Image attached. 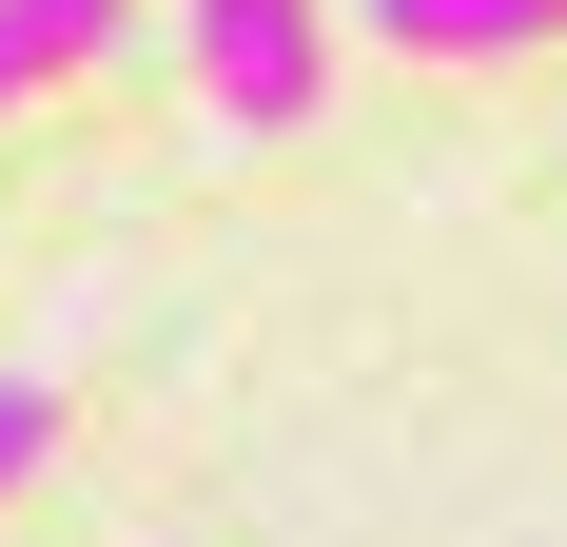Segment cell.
<instances>
[{"label": "cell", "instance_id": "obj_1", "mask_svg": "<svg viewBox=\"0 0 567 547\" xmlns=\"http://www.w3.org/2000/svg\"><path fill=\"white\" fill-rule=\"evenodd\" d=\"M176 40H196V99L235 137H293V117L333 99V0H196Z\"/></svg>", "mask_w": 567, "mask_h": 547}, {"label": "cell", "instance_id": "obj_2", "mask_svg": "<svg viewBox=\"0 0 567 547\" xmlns=\"http://www.w3.org/2000/svg\"><path fill=\"white\" fill-rule=\"evenodd\" d=\"M392 59H528V40H567V0H352Z\"/></svg>", "mask_w": 567, "mask_h": 547}, {"label": "cell", "instance_id": "obj_3", "mask_svg": "<svg viewBox=\"0 0 567 547\" xmlns=\"http://www.w3.org/2000/svg\"><path fill=\"white\" fill-rule=\"evenodd\" d=\"M99 40H117V0H0V99H40V79H79Z\"/></svg>", "mask_w": 567, "mask_h": 547}, {"label": "cell", "instance_id": "obj_4", "mask_svg": "<svg viewBox=\"0 0 567 547\" xmlns=\"http://www.w3.org/2000/svg\"><path fill=\"white\" fill-rule=\"evenodd\" d=\"M40 450H59V391H40V372H0V489H20Z\"/></svg>", "mask_w": 567, "mask_h": 547}]
</instances>
